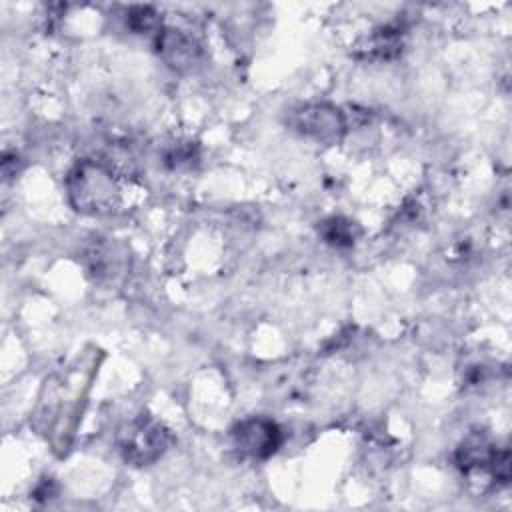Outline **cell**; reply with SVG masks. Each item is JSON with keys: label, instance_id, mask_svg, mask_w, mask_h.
Returning <instances> with one entry per match:
<instances>
[{"label": "cell", "instance_id": "obj_1", "mask_svg": "<svg viewBox=\"0 0 512 512\" xmlns=\"http://www.w3.org/2000/svg\"><path fill=\"white\" fill-rule=\"evenodd\" d=\"M70 206L86 216L112 214L120 204L116 174L98 160H80L66 176Z\"/></svg>", "mask_w": 512, "mask_h": 512}, {"label": "cell", "instance_id": "obj_2", "mask_svg": "<svg viewBox=\"0 0 512 512\" xmlns=\"http://www.w3.org/2000/svg\"><path fill=\"white\" fill-rule=\"evenodd\" d=\"M172 444V432L164 422L150 414H138L118 432V448L122 458L132 466H148L156 462Z\"/></svg>", "mask_w": 512, "mask_h": 512}, {"label": "cell", "instance_id": "obj_3", "mask_svg": "<svg viewBox=\"0 0 512 512\" xmlns=\"http://www.w3.org/2000/svg\"><path fill=\"white\" fill-rule=\"evenodd\" d=\"M288 124L300 136L320 144H336L348 130L344 112L328 102H312L292 110Z\"/></svg>", "mask_w": 512, "mask_h": 512}, {"label": "cell", "instance_id": "obj_4", "mask_svg": "<svg viewBox=\"0 0 512 512\" xmlns=\"http://www.w3.org/2000/svg\"><path fill=\"white\" fill-rule=\"evenodd\" d=\"M234 448L250 460H266L282 444L280 426L264 416H250L232 428Z\"/></svg>", "mask_w": 512, "mask_h": 512}, {"label": "cell", "instance_id": "obj_5", "mask_svg": "<svg viewBox=\"0 0 512 512\" xmlns=\"http://www.w3.org/2000/svg\"><path fill=\"white\" fill-rule=\"evenodd\" d=\"M156 50L160 58L178 72L190 70L200 60V46L198 42L188 36L182 30L176 28H162V32L156 36Z\"/></svg>", "mask_w": 512, "mask_h": 512}, {"label": "cell", "instance_id": "obj_6", "mask_svg": "<svg viewBox=\"0 0 512 512\" xmlns=\"http://www.w3.org/2000/svg\"><path fill=\"white\" fill-rule=\"evenodd\" d=\"M496 444L486 436V432H470L456 448L454 462L464 474H472L478 470L492 468V462L496 458Z\"/></svg>", "mask_w": 512, "mask_h": 512}, {"label": "cell", "instance_id": "obj_7", "mask_svg": "<svg viewBox=\"0 0 512 512\" xmlns=\"http://www.w3.org/2000/svg\"><path fill=\"white\" fill-rule=\"evenodd\" d=\"M402 52V30L398 26H380L358 46L356 56L366 60H392Z\"/></svg>", "mask_w": 512, "mask_h": 512}, {"label": "cell", "instance_id": "obj_8", "mask_svg": "<svg viewBox=\"0 0 512 512\" xmlns=\"http://www.w3.org/2000/svg\"><path fill=\"white\" fill-rule=\"evenodd\" d=\"M318 234L326 244L336 248H348L360 236V226L344 216H332L318 224Z\"/></svg>", "mask_w": 512, "mask_h": 512}, {"label": "cell", "instance_id": "obj_9", "mask_svg": "<svg viewBox=\"0 0 512 512\" xmlns=\"http://www.w3.org/2000/svg\"><path fill=\"white\" fill-rule=\"evenodd\" d=\"M126 26L136 34H154V38L162 32V18L150 6H132L126 12Z\"/></svg>", "mask_w": 512, "mask_h": 512}, {"label": "cell", "instance_id": "obj_10", "mask_svg": "<svg viewBox=\"0 0 512 512\" xmlns=\"http://www.w3.org/2000/svg\"><path fill=\"white\" fill-rule=\"evenodd\" d=\"M164 162L168 168L172 170H180V168H192L198 162V148L194 142H174L166 154H164Z\"/></svg>", "mask_w": 512, "mask_h": 512}, {"label": "cell", "instance_id": "obj_11", "mask_svg": "<svg viewBox=\"0 0 512 512\" xmlns=\"http://www.w3.org/2000/svg\"><path fill=\"white\" fill-rule=\"evenodd\" d=\"M54 482L48 478V480H42L40 482V486L34 490V496L38 498V500H44V498H50V494H54Z\"/></svg>", "mask_w": 512, "mask_h": 512}]
</instances>
